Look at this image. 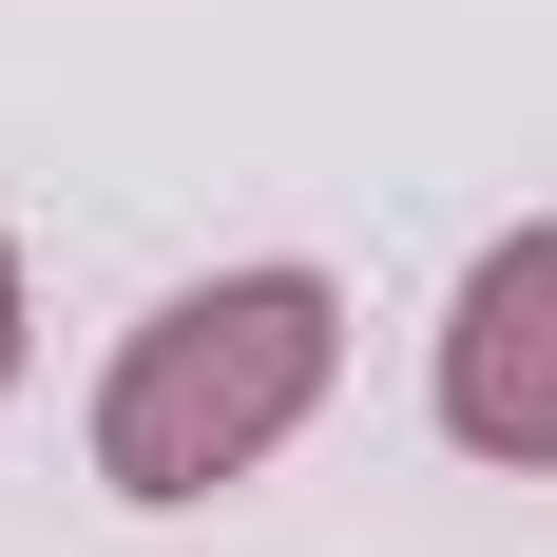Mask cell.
<instances>
[{
  "label": "cell",
  "instance_id": "7a4b0ae2",
  "mask_svg": "<svg viewBox=\"0 0 557 557\" xmlns=\"http://www.w3.org/2000/svg\"><path fill=\"white\" fill-rule=\"evenodd\" d=\"M423 404H443V443H461V461L557 481V212H519L500 250H461L443 346H423Z\"/></svg>",
  "mask_w": 557,
  "mask_h": 557
},
{
  "label": "cell",
  "instance_id": "6da1fadb",
  "mask_svg": "<svg viewBox=\"0 0 557 557\" xmlns=\"http://www.w3.org/2000/svg\"><path fill=\"white\" fill-rule=\"evenodd\" d=\"M346 385V288L327 270H193L154 288L97 366V500L135 519H193L231 481H270Z\"/></svg>",
  "mask_w": 557,
  "mask_h": 557
},
{
  "label": "cell",
  "instance_id": "3957f363",
  "mask_svg": "<svg viewBox=\"0 0 557 557\" xmlns=\"http://www.w3.org/2000/svg\"><path fill=\"white\" fill-rule=\"evenodd\" d=\"M20 366H39V288H20V250H0V404H20Z\"/></svg>",
  "mask_w": 557,
  "mask_h": 557
}]
</instances>
